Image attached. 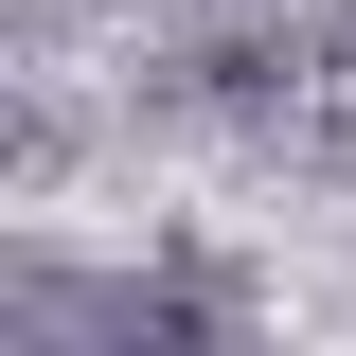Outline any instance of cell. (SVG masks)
Instances as JSON below:
<instances>
[]
</instances>
